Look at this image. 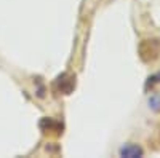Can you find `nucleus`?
Segmentation results:
<instances>
[{
	"label": "nucleus",
	"mask_w": 160,
	"mask_h": 158,
	"mask_svg": "<svg viewBox=\"0 0 160 158\" xmlns=\"http://www.w3.org/2000/svg\"><path fill=\"white\" fill-rule=\"evenodd\" d=\"M58 89L61 91L62 94H71L72 89L75 88V77L68 75V74H62L61 77H58Z\"/></svg>",
	"instance_id": "f03ea898"
},
{
	"label": "nucleus",
	"mask_w": 160,
	"mask_h": 158,
	"mask_svg": "<svg viewBox=\"0 0 160 158\" xmlns=\"http://www.w3.org/2000/svg\"><path fill=\"white\" fill-rule=\"evenodd\" d=\"M142 149L136 144H127L120 149V156H125V158H138V156H142Z\"/></svg>",
	"instance_id": "7ed1b4c3"
},
{
	"label": "nucleus",
	"mask_w": 160,
	"mask_h": 158,
	"mask_svg": "<svg viewBox=\"0 0 160 158\" xmlns=\"http://www.w3.org/2000/svg\"><path fill=\"white\" fill-rule=\"evenodd\" d=\"M149 107L152 110H155V112L160 110V94H155V96H152L149 99Z\"/></svg>",
	"instance_id": "20e7f679"
},
{
	"label": "nucleus",
	"mask_w": 160,
	"mask_h": 158,
	"mask_svg": "<svg viewBox=\"0 0 160 158\" xmlns=\"http://www.w3.org/2000/svg\"><path fill=\"white\" fill-rule=\"evenodd\" d=\"M160 55V43L152 38V40H142L139 45V56L144 62H152Z\"/></svg>",
	"instance_id": "f257e3e1"
}]
</instances>
